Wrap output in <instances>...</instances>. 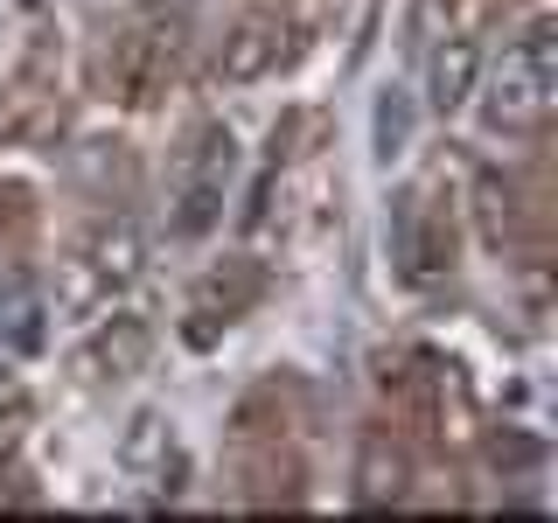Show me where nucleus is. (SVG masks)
<instances>
[{"label": "nucleus", "mask_w": 558, "mask_h": 523, "mask_svg": "<svg viewBox=\"0 0 558 523\" xmlns=\"http://www.w3.org/2000/svg\"><path fill=\"white\" fill-rule=\"evenodd\" d=\"M475 92H482V119L496 133H537L545 126L551 105H558V35H551V22L523 28L496 57L488 84H475Z\"/></svg>", "instance_id": "1"}, {"label": "nucleus", "mask_w": 558, "mask_h": 523, "mask_svg": "<svg viewBox=\"0 0 558 523\" xmlns=\"http://www.w3.org/2000/svg\"><path fill=\"white\" fill-rule=\"evenodd\" d=\"M231 174H238V139L231 126H203L182 147V174H174V238H209L223 223V203H231Z\"/></svg>", "instance_id": "2"}, {"label": "nucleus", "mask_w": 558, "mask_h": 523, "mask_svg": "<svg viewBox=\"0 0 558 523\" xmlns=\"http://www.w3.org/2000/svg\"><path fill=\"white\" fill-rule=\"evenodd\" d=\"M174 63H182V28H174V22H140V28H126V35H119V49H112L119 98L154 105V98L168 92Z\"/></svg>", "instance_id": "3"}, {"label": "nucleus", "mask_w": 558, "mask_h": 523, "mask_svg": "<svg viewBox=\"0 0 558 523\" xmlns=\"http://www.w3.org/2000/svg\"><path fill=\"white\" fill-rule=\"evenodd\" d=\"M84 272H92V287H133L140 266H147V238H140L133 217H98L92 231H84Z\"/></svg>", "instance_id": "4"}, {"label": "nucleus", "mask_w": 558, "mask_h": 523, "mask_svg": "<svg viewBox=\"0 0 558 523\" xmlns=\"http://www.w3.org/2000/svg\"><path fill=\"white\" fill-rule=\"evenodd\" d=\"M287 22L279 14H244V22L223 35V49H217V84H258V77H272L279 57H287Z\"/></svg>", "instance_id": "5"}, {"label": "nucleus", "mask_w": 558, "mask_h": 523, "mask_svg": "<svg viewBox=\"0 0 558 523\" xmlns=\"http://www.w3.org/2000/svg\"><path fill=\"white\" fill-rule=\"evenodd\" d=\"M405 488H412L405 447H398L391 433H363V447H356V510H391V502H405Z\"/></svg>", "instance_id": "6"}, {"label": "nucleus", "mask_w": 558, "mask_h": 523, "mask_svg": "<svg viewBox=\"0 0 558 523\" xmlns=\"http://www.w3.org/2000/svg\"><path fill=\"white\" fill-rule=\"evenodd\" d=\"M447 266H453L447 223H426L418 217V196H398V272H405L412 287H433Z\"/></svg>", "instance_id": "7"}, {"label": "nucleus", "mask_w": 558, "mask_h": 523, "mask_svg": "<svg viewBox=\"0 0 558 523\" xmlns=\"http://www.w3.org/2000/svg\"><path fill=\"white\" fill-rule=\"evenodd\" d=\"M475 84H482V49L468 42V35H447V42L426 57V105L447 119V112H461V105L475 98Z\"/></svg>", "instance_id": "8"}, {"label": "nucleus", "mask_w": 558, "mask_h": 523, "mask_svg": "<svg viewBox=\"0 0 558 523\" xmlns=\"http://www.w3.org/2000/svg\"><path fill=\"white\" fill-rule=\"evenodd\" d=\"M147 356H154V328L140 321V314H112L92 336V370L98 377H133V370H147Z\"/></svg>", "instance_id": "9"}, {"label": "nucleus", "mask_w": 558, "mask_h": 523, "mask_svg": "<svg viewBox=\"0 0 558 523\" xmlns=\"http://www.w3.org/2000/svg\"><path fill=\"white\" fill-rule=\"evenodd\" d=\"M43 336H49V307L35 293V279H0V342L14 356H28V349H43Z\"/></svg>", "instance_id": "10"}, {"label": "nucleus", "mask_w": 558, "mask_h": 523, "mask_svg": "<svg viewBox=\"0 0 558 523\" xmlns=\"http://www.w3.org/2000/svg\"><path fill=\"white\" fill-rule=\"evenodd\" d=\"M119 461L140 467V475H168V461H174V426H168V412H133L126 418V433H119Z\"/></svg>", "instance_id": "11"}, {"label": "nucleus", "mask_w": 558, "mask_h": 523, "mask_svg": "<svg viewBox=\"0 0 558 523\" xmlns=\"http://www.w3.org/2000/svg\"><path fill=\"white\" fill-rule=\"evenodd\" d=\"M405 139H412V98L405 92H384L377 98V154L391 161V154H405Z\"/></svg>", "instance_id": "12"}, {"label": "nucleus", "mask_w": 558, "mask_h": 523, "mask_svg": "<svg viewBox=\"0 0 558 523\" xmlns=\"http://www.w3.org/2000/svg\"><path fill=\"white\" fill-rule=\"evenodd\" d=\"M0 398H8V370H0Z\"/></svg>", "instance_id": "13"}]
</instances>
